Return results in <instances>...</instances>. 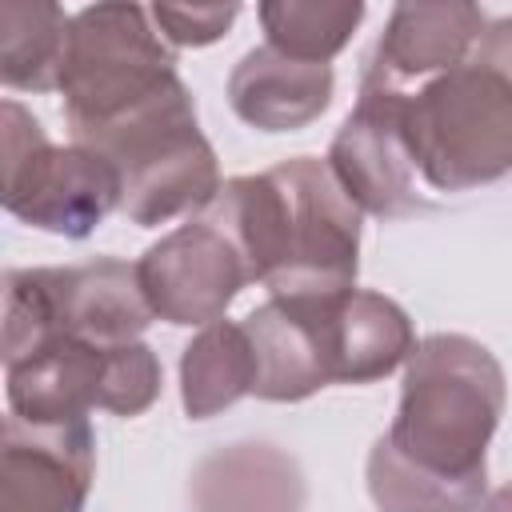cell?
<instances>
[{"label": "cell", "instance_id": "obj_22", "mask_svg": "<svg viewBox=\"0 0 512 512\" xmlns=\"http://www.w3.org/2000/svg\"><path fill=\"white\" fill-rule=\"evenodd\" d=\"M484 512H512V484L496 488V492L484 500Z\"/></svg>", "mask_w": 512, "mask_h": 512}, {"label": "cell", "instance_id": "obj_12", "mask_svg": "<svg viewBox=\"0 0 512 512\" xmlns=\"http://www.w3.org/2000/svg\"><path fill=\"white\" fill-rule=\"evenodd\" d=\"M336 296H272L240 320L256 352L252 396L296 404L336 384Z\"/></svg>", "mask_w": 512, "mask_h": 512}, {"label": "cell", "instance_id": "obj_13", "mask_svg": "<svg viewBox=\"0 0 512 512\" xmlns=\"http://www.w3.org/2000/svg\"><path fill=\"white\" fill-rule=\"evenodd\" d=\"M484 28V12L464 0L396 4L364 64V76L392 88H404L408 80H432L464 64L472 44H480Z\"/></svg>", "mask_w": 512, "mask_h": 512}, {"label": "cell", "instance_id": "obj_6", "mask_svg": "<svg viewBox=\"0 0 512 512\" xmlns=\"http://www.w3.org/2000/svg\"><path fill=\"white\" fill-rule=\"evenodd\" d=\"M160 384V360L144 340L104 348L80 336H52L4 364L8 408L28 424H72L88 420L92 408L140 416L156 404Z\"/></svg>", "mask_w": 512, "mask_h": 512}, {"label": "cell", "instance_id": "obj_16", "mask_svg": "<svg viewBox=\"0 0 512 512\" xmlns=\"http://www.w3.org/2000/svg\"><path fill=\"white\" fill-rule=\"evenodd\" d=\"M336 332V384H372L408 364L416 332L408 312L384 292L348 288L332 304Z\"/></svg>", "mask_w": 512, "mask_h": 512}, {"label": "cell", "instance_id": "obj_21", "mask_svg": "<svg viewBox=\"0 0 512 512\" xmlns=\"http://www.w3.org/2000/svg\"><path fill=\"white\" fill-rule=\"evenodd\" d=\"M472 56H480V60H488V64H496V68H504L512 76V16L492 20Z\"/></svg>", "mask_w": 512, "mask_h": 512}, {"label": "cell", "instance_id": "obj_2", "mask_svg": "<svg viewBox=\"0 0 512 512\" xmlns=\"http://www.w3.org/2000/svg\"><path fill=\"white\" fill-rule=\"evenodd\" d=\"M504 404V368L480 340L460 332L424 336L404 364L400 408L376 448L416 476L488 488V444Z\"/></svg>", "mask_w": 512, "mask_h": 512}, {"label": "cell", "instance_id": "obj_5", "mask_svg": "<svg viewBox=\"0 0 512 512\" xmlns=\"http://www.w3.org/2000/svg\"><path fill=\"white\" fill-rule=\"evenodd\" d=\"M152 320L156 312L140 288L136 264L116 256L4 272V364L52 336H80L104 348L132 344Z\"/></svg>", "mask_w": 512, "mask_h": 512}, {"label": "cell", "instance_id": "obj_8", "mask_svg": "<svg viewBox=\"0 0 512 512\" xmlns=\"http://www.w3.org/2000/svg\"><path fill=\"white\" fill-rule=\"evenodd\" d=\"M92 148L116 164L124 188L120 212L140 228L168 224L184 212H204L224 188L216 152L196 124L192 92L108 132Z\"/></svg>", "mask_w": 512, "mask_h": 512}, {"label": "cell", "instance_id": "obj_3", "mask_svg": "<svg viewBox=\"0 0 512 512\" xmlns=\"http://www.w3.org/2000/svg\"><path fill=\"white\" fill-rule=\"evenodd\" d=\"M72 144H96L108 132L180 100L188 84L176 72L172 44L140 4H88L72 16L60 88Z\"/></svg>", "mask_w": 512, "mask_h": 512}, {"label": "cell", "instance_id": "obj_9", "mask_svg": "<svg viewBox=\"0 0 512 512\" xmlns=\"http://www.w3.org/2000/svg\"><path fill=\"white\" fill-rule=\"evenodd\" d=\"M404 104H408L404 88L360 76L356 108L344 116L324 156L348 200L380 220L432 208L416 192V160L404 136Z\"/></svg>", "mask_w": 512, "mask_h": 512}, {"label": "cell", "instance_id": "obj_1", "mask_svg": "<svg viewBox=\"0 0 512 512\" xmlns=\"http://www.w3.org/2000/svg\"><path fill=\"white\" fill-rule=\"evenodd\" d=\"M204 212L232 232L252 280L272 296L356 288L364 212L348 200L328 160L292 156L256 176H232Z\"/></svg>", "mask_w": 512, "mask_h": 512}, {"label": "cell", "instance_id": "obj_14", "mask_svg": "<svg viewBox=\"0 0 512 512\" xmlns=\"http://www.w3.org/2000/svg\"><path fill=\"white\" fill-rule=\"evenodd\" d=\"M308 480L284 448L236 440L212 448L188 472V512H304Z\"/></svg>", "mask_w": 512, "mask_h": 512}, {"label": "cell", "instance_id": "obj_18", "mask_svg": "<svg viewBox=\"0 0 512 512\" xmlns=\"http://www.w3.org/2000/svg\"><path fill=\"white\" fill-rule=\"evenodd\" d=\"M72 16L52 0H0V80L20 92L60 88Z\"/></svg>", "mask_w": 512, "mask_h": 512}, {"label": "cell", "instance_id": "obj_11", "mask_svg": "<svg viewBox=\"0 0 512 512\" xmlns=\"http://www.w3.org/2000/svg\"><path fill=\"white\" fill-rule=\"evenodd\" d=\"M96 476V432L88 420L0 428V512H84Z\"/></svg>", "mask_w": 512, "mask_h": 512}, {"label": "cell", "instance_id": "obj_20", "mask_svg": "<svg viewBox=\"0 0 512 512\" xmlns=\"http://www.w3.org/2000/svg\"><path fill=\"white\" fill-rule=\"evenodd\" d=\"M152 24L156 32L176 44V48H204L220 40L232 20L240 16V4H152Z\"/></svg>", "mask_w": 512, "mask_h": 512}, {"label": "cell", "instance_id": "obj_15", "mask_svg": "<svg viewBox=\"0 0 512 512\" xmlns=\"http://www.w3.org/2000/svg\"><path fill=\"white\" fill-rule=\"evenodd\" d=\"M332 64L292 60L268 44L248 48L228 76L232 112L260 132H300L332 104Z\"/></svg>", "mask_w": 512, "mask_h": 512}, {"label": "cell", "instance_id": "obj_10", "mask_svg": "<svg viewBox=\"0 0 512 512\" xmlns=\"http://www.w3.org/2000/svg\"><path fill=\"white\" fill-rule=\"evenodd\" d=\"M136 272L156 320L176 328H208L224 320L240 288L252 284L240 244L208 212L148 244L136 260Z\"/></svg>", "mask_w": 512, "mask_h": 512}, {"label": "cell", "instance_id": "obj_7", "mask_svg": "<svg viewBox=\"0 0 512 512\" xmlns=\"http://www.w3.org/2000/svg\"><path fill=\"white\" fill-rule=\"evenodd\" d=\"M4 116V208L52 236L84 240L108 212L120 208V172L108 156L84 144H52L40 120L16 104Z\"/></svg>", "mask_w": 512, "mask_h": 512}, {"label": "cell", "instance_id": "obj_17", "mask_svg": "<svg viewBox=\"0 0 512 512\" xmlns=\"http://www.w3.org/2000/svg\"><path fill=\"white\" fill-rule=\"evenodd\" d=\"M256 352L236 320H216L200 328L180 352V400L188 420H208L236 400L252 396Z\"/></svg>", "mask_w": 512, "mask_h": 512}, {"label": "cell", "instance_id": "obj_19", "mask_svg": "<svg viewBox=\"0 0 512 512\" xmlns=\"http://www.w3.org/2000/svg\"><path fill=\"white\" fill-rule=\"evenodd\" d=\"M268 48L308 60V64H328L360 28L364 4L360 0H264L256 8Z\"/></svg>", "mask_w": 512, "mask_h": 512}, {"label": "cell", "instance_id": "obj_4", "mask_svg": "<svg viewBox=\"0 0 512 512\" xmlns=\"http://www.w3.org/2000/svg\"><path fill=\"white\" fill-rule=\"evenodd\" d=\"M404 136L436 192H468L512 172V76L480 56L408 92Z\"/></svg>", "mask_w": 512, "mask_h": 512}]
</instances>
